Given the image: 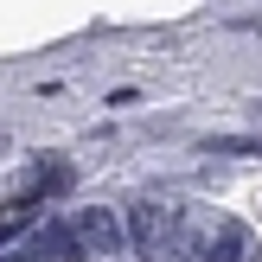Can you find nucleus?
<instances>
[{"mask_svg":"<svg viewBox=\"0 0 262 262\" xmlns=\"http://www.w3.org/2000/svg\"><path fill=\"white\" fill-rule=\"evenodd\" d=\"M77 237H83V250H90V256H115V250H122V230H115V217H109V211H96V205L77 217Z\"/></svg>","mask_w":262,"mask_h":262,"instance_id":"obj_1","label":"nucleus"},{"mask_svg":"<svg viewBox=\"0 0 262 262\" xmlns=\"http://www.w3.org/2000/svg\"><path fill=\"white\" fill-rule=\"evenodd\" d=\"M135 243H141V250H160V243H166V211H160V205H141V211H135Z\"/></svg>","mask_w":262,"mask_h":262,"instance_id":"obj_2","label":"nucleus"}]
</instances>
